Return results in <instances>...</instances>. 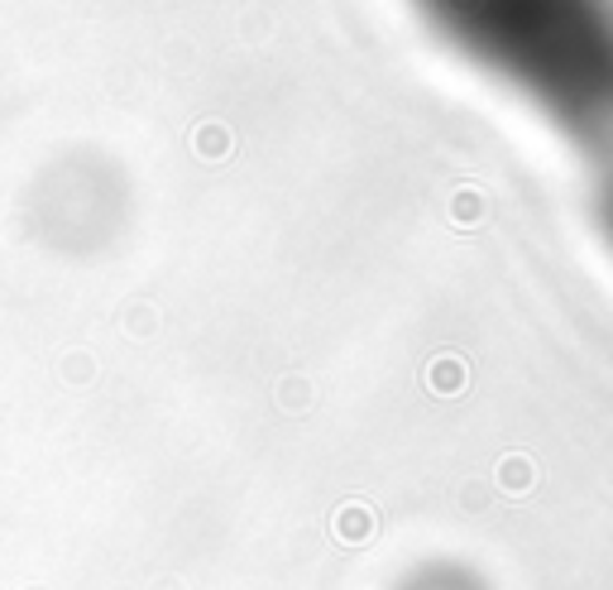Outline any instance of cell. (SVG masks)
I'll list each match as a JSON object with an SVG mask.
<instances>
[{"label": "cell", "instance_id": "obj_1", "mask_svg": "<svg viewBox=\"0 0 613 590\" xmlns=\"http://www.w3.org/2000/svg\"><path fill=\"white\" fill-rule=\"evenodd\" d=\"M441 43L557 125L613 149V0H413Z\"/></svg>", "mask_w": 613, "mask_h": 590}, {"label": "cell", "instance_id": "obj_2", "mask_svg": "<svg viewBox=\"0 0 613 590\" xmlns=\"http://www.w3.org/2000/svg\"><path fill=\"white\" fill-rule=\"evenodd\" d=\"M600 221H604V236L613 240V168H609V178L600 187Z\"/></svg>", "mask_w": 613, "mask_h": 590}]
</instances>
